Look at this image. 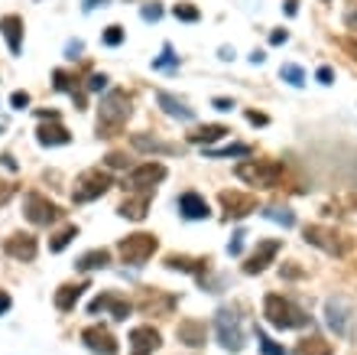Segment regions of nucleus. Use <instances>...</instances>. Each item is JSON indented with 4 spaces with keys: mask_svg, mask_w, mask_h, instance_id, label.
<instances>
[{
    "mask_svg": "<svg viewBox=\"0 0 357 355\" xmlns=\"http://www.w3.org/2000/svg\"><path fill=\"white\" fill-rule=\"evenodd\" d=\"M130 143L143 153H178V143H169V141H159V137H149V134H133Z\"/></svg>",
    "mask_w": 357,
    "mask_h": 355,
    "instance_id": "nucleus-22",
    "label": "nucleus"
},
{
    "mask_svg": "<svg viewBox=\"0 0 357 355\" xmlns=\"http://www.w3.org/2000/svg\"><path fill=\"white\" fill-rule=\"evenodd\" d=\"M72 238H78V228H75V225H69L65 232H59L56 238H52V242H49V251L59 254L62 248H69V244H72Z\"/></svg>",
    "mask_w": 357,
    "mask_h": 355,
    "instance_id": "nucleus-32",
    "label": "nucleus"
},
{
    "mask_svg": "<svg viewBox=\"0 0 357 355\" xmlns=\"http://www.w3.org/2000/svg\"><path fill=\"white\" fill-rule=\"evenodd\" d=\"M215 326H218V339H221V345H224L228 352L244 349V329H240V320L231 313V310H218Z\"/></svg>",
    "mask_w": 357,
    "mask_h": 355,
    "instance_id": "nucleus-8",
    "label": "nucleus"
},
{
    "mask_svg": "<svg viewBox=\"0 0 357 355\" xmlns=\"http://www.w3.org/2000/svg\"><path fill=\"white\" fill-rule=\"evenodd\" d=\"M101 42H104V46H120V42H124V26H108L104 36H101Z\"/></svg>",
    "mask_w": 357,
    "mask_h": 355,
    "instance_id": "nucleus-37",
    "label": "nucleus"
},
{
    "mask_svg": "<svg viewBox=\"0 0 357 355\" xmlns=\"http://www.w3.org/2000/svg\"><path fill=\"white\" fill-rule=\"evenodd\" d=\"M279 79L289 81L292 88H302V85H306V72L299 69V65H292V62H289V65H283V69H279Z\"/></svg>",
    "mask_w": 357,
    "mask_h": 355,
    "instance_id": "nucleus-30",
    "label": "nucleus"
},
{
    "mask_svg": "<svg viewBox=\"0 0 357 355\" xmlns=\"http://www.w3.org/2000/svg\"><path fill=\"white\" fill-rule=\"evenodd\" d=\"M221 205H224V219H244L257 212V199L247 193H221Z\"/></svg>",
    "mask_w": 357,
    "mask_h": 355,
    "instance_id": "nucleus-14",
    "label": "nucleus"
},
{
    "mask_svg": "<svg viewBox=\"0 0 357 355\" xmlns=\"http://www.w3.org/2000/svg\"><path fill=\"white\" fill-rule=\"evenodd\" d=\"M205 157L218 160V157H250L247 143H231V147H221V150H205Z\"/></svg>",
    "mask_w": 357,
    "mask_h": 355,
    "instance_id": "nucleus-31",
    "label": "nucleus"
},
{
    "mask_svg": "<svg viewBox=\"0 0 357 355\" xmlns=\"http://www.w3.org/2000/svg\"><path fill=\"white\" fill-rule=\"evenodd\" d=\"M7 310H10V297H7L3 290H0V316L7 313Z\"/></svg>",
    "mask_w": 357,
    "mask_h": 355,
    "instance_id": "nucleus-50",
    "label": "nucleus"
},
{
    "mask_svg": "<svg viewBox=\"0 0 357 355\" xmlns=\"http://www.w3.org/2000/svg\"><path fill=\"white\" fill-rule=\"evenodd\" d=\"M347 20H351V23H357V10H351V13H347Z\"/></svg>",
    "mask_w": 357,
    "mask_h": 355,
    "instance_id": "nucleus-53",
    "label": "nucleus"
},
{
    "mask_svg": "<svg viewBox=\"0 0 357 355\" xmlns=\"http://www.w3.org/2000/svg\"><path fill=\"white\" fill-rule=\"evenodd\" d=\"M81 339H85V345H88L91 352L98 355H117V339L104 329V326H88L85 333H81Z\"/></svg>",
    "mask_w": 357,
    "mask_h": 355,
    "instance_id": "nucleus-13",
    "label": "nucleus"
},
{
    "mask_svg": "<svg viewBox=\"0 0 357 355\" xmlns=\"http://www.w3.org/2000/svg\"><path fill=\"white\" fill-rule=\"evenodd\" d=\"M108 264H110L108 248H94V251L81 254L78 261H75V267H78V271H98V267H108Z\"/></svg>",
    "mask_w": 357,
    "mask_h": 355,
    "instance_id": "nucleus-26",
    "label": "nucleus"
},
{
    "mask_svg": "<svg viewBox=\"0 0 357 355\" xmlns=\"http://www.w3.org/2000/svg\"><path fill=\"white\" fill-rule=\"evenodd\" d=\"M127 118H130L127 92H108L101 98V108H98V134L101 137H114L127 124Z\"/></svg>",
    "mask_w": 357,
    "mask_h": 355,
    "instance_id": "nucleus-2",
    "label": "nucleus"
},
{
    "mask_svg": "<svg viewBox=\"0 0 357 355\" xmlns=\"http://www.w3.org/2000/svg\"><path fill=\"white\" fill-rule=\"evenodd\" d=\"M176 209L185 215L189 222H201V219H208V203H205L199 193H182L176 199Z\"/></svg>",
    "mask_w": 357,
    "mask_h": 355,
    "instance_id": "nucleus-16",
    "label": "nucleus"
},
{
    "mask_svg": "<svg viewBox=\"0 0 357 355\" xmlns=\"http://www.w3.org/2000/svg\"><path fill=\"white\" fill-rule=\"evenodd\" d=\"M104 3H110V0H85V7H81V10H85V13H91V10H94V7H104Z\"/></svg>",
    "mask_w": 357,
    "mask_h": 355,
    "instance_id": "nucleus-49",
    "label": "nucleus"
},
{
    "mask_svg": "<svg viewBox=\"0 0 357 355\" xmlns=\"http://www.w3.org/2000/svg\"><path fill=\"white\" fill-rule=\"evenodd\" d=\"M110 189V173L108 170H85L75 180V189H72V199L75 203H94L98 196H104Z\"/></svg>",
    "mask_w": 357,
    "mask_h": 355,
    "instance_id": "nucleus-5",
    "label": "nucleus"
},
{
    "mask_svg": "<svg viewBox=\"0 0 357 355\" xmlns=\"http://www.w3.org/2000/svg\"><path fill=\"white\" fill-rule=\"evenodd\" d=\"M354 203H357V196H354Z\"/></svg>",
    "mask_w": 357,
    "mask_h": 355,
    "instance_id": "nucleus-54",
    "label": "nucleus"
},
{
    "mask_svg": "<svg viewBox=\"0 0 357 355\" xmlns=\"http://www.w3.org/2000/svg\"><path fill=\"white\" fill-rule=\"evenodd\" d=\"M10 104L17 108V111H23V108L30 104V95H26V92H13V95H10Z\"/></svg>",
    "mask_w": 357,
    "mask_h": 355,
    "instance_id": "nucleus-40",
    "label": "nucleus"
},
{
    "mask_svg": "<svg viewBox=\"0 0 357 355\" xmlns=\"http://www.w3.org/2000/svg\"><path fill=\"white\" fill-rule=\"evenodd\" d=\"M244 238H247V235H244V232H238V235H234V242L228 244V254H234V258H238V254L244 251Z\"/></svg>",
    "mask_w": 357,
    "mask_h": 355,
    "instance_id": "nucleus-41",
    "label": "nucleus"
},
{
    "mask_svg": "<svg viewBox=\"0 0 357 355\" xmlns=\"http://www.w3.org/2000/svg\"><path fill=\"white\" fill-rule=\"evenodd\" d=\"M283 163H269V160H244L238 166V176L244 183L257 186V189H276L283 180Z\"/></svg>",
    "mask_w": 357,
    "mask_h": 355,
    "instance_id": "nucleus-3",
    "label": "nucleus"
},
{
    "mask_svg": "<svg viewBox=\"0 0 357 355\" xmlns=\"http://www.w3.org/2000/svg\"><path fill=\"white\" fill-rule=\"evenodd\" d=\"M40 143L42 147H62V143H69L72 141V134L65 131V127H62L59 121H52V124H42L40 131Z\"/></svg>",
    "mask_w": 357,
    "mask_h": 355,
    "instance_id": "nucleus-24",
    "label": "nucleus"
},
{
    "mask_svg": "<svg viewBox=\"0 0 357 355\" xmlns=\"http://www.w3.org/2000/svg\"><path fill=\"white\" fill-rule=\"evenodd\" d=\"M159 17H163V7H159V3H147V7H143V20L147 23H156Z\"/></svg>",
    "mask_w": 357,
    "mask_h": 355,
    "instance_id": "nucleus-38",
    "label": "nucleus"
},
{
    "mask_svg": "<svg viewBox=\"0 0 357 355\" xmlns=\"http://www.w3.org/2000/svg\"><path fill=\"white\" fill-rule=\"evenodd\" d=\"M88 290V284H65L59 287V294H56V306H59L62 313H69L72 306L78 303V297Z\"/></svg>",
    "mask_w": 357,
    "mask_h": 355,
    "instance_id": "nucleus-25",
    "label": "nucleus"
},
{
    "mask_svg": "<svg viewBox=\"0 0 357 355\" xmlns=\"http://www.w3.org/2000/svg\"><path fill=\"white\" fill-rule=\"evenodd\" d=\"M23 215H26L33 225L46 228V225H56V222H59V219H62V209H59L56 203H49L46 196L26 193V199H23Z\"/></svg>",
    "mask_w": 357,
    "mask_h": 355,
    "instance_id": "nucleus-7",
    "label": "nucleus"
},
{
    "mask_svg": "<svg viewBox=\"0 0 357 355\" xmlns=\"http://www.w3.org/2000/svg\"><path fill=\"white\" fill-rule=\"evenodd\" d=\"M13 196H17V186H13V183H3V186H0V205H7Z\"/></svg>",
    "mask_w": 357,
    "mask_h": 355,
    "instance_id": "nucleus-42",
    "label": "nucleus"
},
{
    "mask_svg": "<svg viewBox=\"0 0 357 355\" xmlns=\"http://www.w3.org/2000/svg\"><path fill=\"white\" fill-rule=\"evenodd\" d=\"M108 166H114V170H120V166H127V160H124V153H110V157H108Z\"/></svg>",
    "mask_w": 357,
    "mask_h": 355,
    "instance_id": "nucleus-47",
    "label": "nucleus"
},
{
    "mask_svg": "<svg viewBox=\"0 0 357 355\" xmlns=\"http://www.w3.org/2000/svg\"><path fill=\"white\" fill-rule=\"evenodd\" d=\"M156 248H159L156 235H147V232L127 235V238L117 244V251H120V258H124V264H133V267H143V264L156 254Z\"/></svg>",
    "mask_w": 357,
    "mask_h": 355,
    "instance_id": "nucleus-4",
    "label": "nucleus"
},
{
    "mask_svg": "<svg viewBox=\"0 0 357 355\" xmlns=\"http://www.w3.org/2000/svg\"><path fill=\"white\" fill-rule=\"evenodd\" d=\"M247 121L250 124H260V127H263V124H269V118L263 111H247Z\"/></svg>",
    "mask_w": 357,
    "mask_h": 355,
    "instance_id": "nucleus-45",
    "label": "nucleus"
},
{
    "mask_svg": "<svg viewBox=\"0 0 357 355\" xmlns=\"http://www.w3.org/2000/svg\"><path fill=\"white\" fill-rule=\"evenodd\" d=\"M81 49H85V46H81V40L69 42V46H65V59H72V62H75V59H78V56H81Z\"/></svg>",
    "mask_w": 357,
    "mask_h": 355,
    "instance_id": "nucleus-43",
    "label": "nucleus"
},
{
    "mask_svg": "<svg viewBox=\"0 0 357 355\" xmlns=\"http://www.w3.org/2000/svg\"><path fill=\"white\" fill-rule=\"evenodd\" d=\"M149 199H153V193H127V199L120 203V215L133 219V222H143L149 209Z\"/></svg>",
    "mask_w": 357,
    "mask_h": 355,
    "instance_id": "nucleus-18",
    "label": "nucleus"
},
{
    "mask_svg": "<svg viewBox=\"0 0 357 355\" xmlns=\"http://www.w3.org/2000/svg\"><path fill=\"white\" fill-rule=\"evenodd\" d=\"M172 65H178V56L172 52V46H163V56L159 59H153V69H172Z\"/></svg>",
    "mask_w": 357,
    "mask_h": 355,
    "instance_id": "nucleus-34",
    "label": "nucleus"
},
{
    "mask_svg": "<svg viewBox=\"0 0 357 355\" xmlns=\"http://www.w3.org/2000/svg\"><path fill=\"white\" fill-rule=\"evenodd\" d=\"M0 33H3V40H7L13 56H20L23 52V20L20 17H17V13L3 17V20H0Z\"/></svg>",
    "mask_w": 357,
    "mask_h": 355,
    "instance_id": "nucleus-19",
    "label": "nucleus"
},
{
    "mask_svg": "<svg viewBox=\"0 0 357 355\" xmlns=\"http://www.w3.org/2000/svg\"><path fill=\"white\" fill-rule=\"evenodd\" d=\"M257 339H260V349H263V352H267V355H289L286 349L273 342V339H269V336L263 333V329H257Z\"/></svg>",
    "mask_w": 357,
    "mask_h": 355,
    "instance_id": "nucleus-35",
    "label": "nucleus"
},
{
    "mask_svg": "<svg viewBox=\"0 0 357 355\" xmlns=\"http://www.w3.org/2000/svg\"><path fill=\"white\" fill-rule=\"evenodd\" d=\"M176 336H178V342L199 349V345H205V336L208 333H205V323H201V320H182L178 329H176Z\"/></svg>",
    "mask_w": 357,
    "mask_h": 355,
    "instance_id": "nucleus-21",
    "label": "nucleus"
},
{
    "mask_svg": "<svg viewBox=\"0 0 357 355\" xmlns=\"http://www.w3.org/2000/svg\"><path fill=\"white\" fill-rule=\"evenodd\" d=\"M52 79H56V88H59V92H72V95H75V81H78V79H72V75H69V72H56V75H52Z\"/></svg>",
    "mask_w": 357,
    "mask_h": 355,
    "instance_id": "nucleus-36",
    "label": "nucleus"
},
{
    "mask_svg": "<svg viewBox=\"0 0 357 355\" xmlns=\"http://www.w3.org/2000/svg\"><path fill=\"white\" fill-rule=\"evenodd\" d=\"M215 111H231V108H234V102H231V98H215Z\"/></svg>",
    "mask_w": 357,
    "mask_h": 355,
    "instance_id": "nucleus-48",
    "label": "nucleus"
},
{
    "mask_svg": "<svg viewBox=\"0 0 357 355\" xmlns=\"http://www.w3.org/2000/svg\"><path fill=\"white\" fill-rule=\"evenodd\" d=\"M279 251H283V238H267V242H257L254 254H250L247 264H244V274H260V271H267Z\"/></svg>",
    "mask_w": 357,
    "mask_h": 355,
    "instance_id": "nucleus-10",
    "label": "nucleus"
},
{
    "mask_svg": "<svg viewBox=\"0 0 357 355\" xmlns=\"http://www.w3.org/2000/svg\"><path fill=\"white\" fill-rule=\"evenodd\" d=\"M159 349V333L153 326L130 329V355H153Z\"/></svg>",
    "mask_w": 357,
    "mask_h": 355,
    "instance_id": "nucleus-15",
    "label": "nucleus"
},
{
    "mask_svg": "<svg viewBox=\"0 0 357 355\" xmlns=\"http://www.w3.org/2000/svg\"><path fill=\"white\" fill-rule=\"evenodd\" d=\"M0 163H3V166H7V170H17V160H13L10 153H3V157H0Z\"/></svg>",
    "mask_w": 357,
    "mask_h": 355,
    "instance_id": "nucleus-51",
    "label": "nucleus"
},
{
    "mask_svg": "<svg viewBox=\"0 0 357 355\" xmlns=\"http://www.w3.org/2000/svg\"><path fill=\"white\" fill-rule=\"evenodd\" d=\"M263 316L269 320V326H276V329H306L312 326V316L296 306L289 297H279V294H267L263 300Z\"/></svg>",
    "mask_w": 357,
    "mask_h": 355,
    "instance_id": "nucleus-1",
    "label": "nucleus"
},
{
    "mask_svg": "<svg viewBox=\"0 0 357 355\" xmlns=\"http://www.w3.org/2000/svg\"><path fill=\"white\" fill-rule=\"evenodd\" d=\"M104 85H108V75H101V72H94V75L88 79V92H101Z\"/></svg>",
    "mask_w": 357,
    "mask_h": 355,
    "instance_id": "nucleus-39",
    "label": "nucleus"
},
{
    "mask_svg": "<svg viewBox=\"0 0 357 355\" xmlns=\"http://www.w3.org/2000/svg\"><path fill=\"white\" fill-rule=\"evenodd\" d=\"M286 40H289L286 30H273V33H269V42H273V46H283Z\"/></svg>",
    "mask_w": 357,
    "mask_h": 355,
    "instance_id": "nucleus-46",
    "label": "nucleus"
},
{
    "mask_svg": "<svg viewBox=\"0 0 357 355\" xmlns=\"http://www.w3.org/2000/svg\"><path fill=\"white\" fill-rule=\"evenodd\" d=\"M351 303H347L344 297H328L325 300V323L328 329L335 336H347V329H351Z\"/></svg>",
    "mask_w": 357,
    "mask_h": 355,
    "instance_id": "nucleus-9",
    "label": "nucleus"
},
{
    "mask_svg": "<svg viewBox=\"0 0 357 355\" xmlns=\"http://www.w3.org/2000/svg\"><path fill=\"white\" fill-rule=\"evenodd\" d=\"M172 13H176V20H185V23H199L201 20L199 7H192V3H176Z\"/></svg>",
    "mask_w": 357,
    "mask_h": 355,
    "instance_id": "nucleus-33",
    "label": "nucleus"
},
{
    "mask_svg": "<svg viewBox=\"0 0 357 355\" xmlns=\"http://www.w3.org/2000/svg\"><path fill=\"white\" fill-rule=\"evenodd\" d=\"M163 180H166L163 163H143V166H137V170H130L124 176V189L127 193H153L156 183H163Z\"/></svg>",
    "mask_w": 357,
    "mask_h": 355,
    "instance_id": "nucleus-6",
    "label": "nucleus"
},
{
    "mask_svg": "<svg viewBox=\"0 0 357 355\" xmlns=\"http://www.w3.org/2000/svg\"><path fill=\"white\" fill-rule=\"evenodd\" d=\"M306 242L315 244V248H322L325 254H347V242L341 238L338 232H331V228H322V225H308L306 228Z\"/></svg>",
    "mask_w": 357,
    "mask_h": 355,
    "instance_id": "nucleus-11",
    "label": "nucleus"
},
{
    "mask_svg": "<svg viewBox=\"0 0 357 355\" xmlns=\"http://www.w3.org/2000/svg\"><path fill=\"white\" fill-rule=\"evenodd\" d=\"M156 102L159 108L169 114V118H178V121H195V111H192L189 104L182 102V98H176V95H169V92H159L156 95Z\"/></svg>",
    "mask_w": 357,
    "mask_h": 355,
    "instance_id": "nucleus-20",
    "label": "nucleus"
},
{
    "mask_svg": "<svg viewBox=\"0 0 357 355\" xmlns=\"http://www.w3.org/2000/svg\"><path fill=\"white\" fill-rule=\"evenodd\" d=\"M3 251L10 258H17V261H33L36 258V238L33 235H10L3 242Z\"/></svg>",
    "mask_w": 357,
    "mask_h": 355,
    "instance_id": "nucleus-17",
    "label": "nucleus"
},
{
    "mask_svg": "<svg viewBox=\"0 0 357 355\" xmlns=\"http://www.w3.org/2000/svg\"><path fill=\"white\" fill-rule=\"evenodd\" d=\"M286 13H289V17H296V13H299V0H286Z\"/></svg>",
    "mask_w": 357,
    "mask_h": 355,
    "instance_id": "nucleus-52",
    "label": "nucleus"
},
{
    "mask_svg": "<svg viewBox=\"0 0 357 355\" xmlns=\"http://www.w3.org/2000/svg\"><path fill=\"white\" fill-rule=\"evenodd\" d=\"M315 79H318V81H322V85H331V79H335V72L328 69V65H322V69H318V72H315Z\"/></svg>",
    "mask_w": 357,
    "mask_h": 355,
    "instance_id": "nucleus-44",
    "label": "nucleus"
},
{
    "mask_svg": "<svg viewBox=\"0 0 357 355\" xmlns=\"http://www.w3.org/2000/svg\"><path fill=\"white\" fill-rule=\"evenodd\" d=\"M292 355H335V349H331V342H325L322 336H308V339H302V342L296 345Z\"/></svg>",
    "mask_w": 357,
    "mask_h": 355,
    "instance_id": "nucleus-27",
    "label": "nucleus"
},
{
    "mask_svg": "<svg viewBox=\"0 0 357 355\" xmlns=\"http://www.w3.org/2000/svg\"><path fill=\"white\" fill-rule=\"evenodd\" d=\"M224 134H231L224 124H205V127H195V131L189 134V141L192 143H215V141H221Z\"/></svg>",
    "mask_w": 357,
    "mask_h": 355,
    "instance_id": "nucleus-28",
    "label": "nucleus"
},
{
    "mask_svg": "<svg viewBox=\"0 0 357 355\" xmlns=\"http://www.w3.org/2000/svg\"><path fill=\"white\" fill-rule=\"evenodd\" d=\"M88 313L91 316L110 313L114 320H127V316H130V303L124 300V297H117V294H101V297H94V300H91Z\"/></svg>",
    "mask_w": 357,
    "mask_h": 355,
    "instance_id": "nucleus-12",
    "label": "nucleus"
},
{
    "mask_svg": "<svg viewBox=\"0 0 357 355\" xmlns=\"http://www.w3.org/2000/svg\"><path fill=\"white\" fill-rule=\"evenodd\" d=\"M208 258H185V254H169L166 258V267L172 271H185V274H205L208 271Z\"/></svg>",
    "mask_w": 357,
    "mask_h": 355,
    "instance_id": "nucleus-23",
    "label": "nucleus"
},
{
    "mask_svg": "<svg viewBox=\"0 0 357 355\" xmlns=\"http://www.w3.org/2000/svg\"><path fill=\"white\" fill-rule=\"evenodd\" d=\"M263 219L279 222L283 228H292V225H296V215L289 212V209H279V205H267V209H263Z\"/></svg>",
    "mask_w": 357,
    "mask_h": 355,
    "instance_id": "nucleus-29",
    "label": "nucleus"
}]
</instances>
